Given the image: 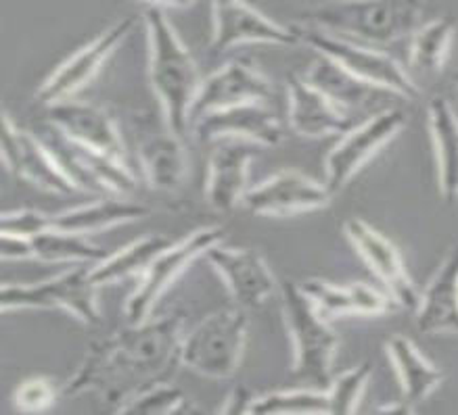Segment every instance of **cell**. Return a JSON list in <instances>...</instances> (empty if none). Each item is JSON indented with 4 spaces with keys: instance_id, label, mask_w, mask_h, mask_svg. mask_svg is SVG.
<instances>
[{
    "instance_id": "6da1fadb",
    "label": "cell",
    "mask_w": 458,
    "mask_h": 415,
    "mask_svg": "<svg viewBox=\"0 0 458 415\" xmlns=\"http://www.w3.org/2000/svg\"><path fill=\"white\" fill-rule=\"evenodd\" d=\"M182 321L174 311L95 340L61 393L97 394L117 413L145 390L172 382L182 368Z\"/></svg>"
},
{
    "instance_id": "7a4b0ae2",
    "label": "cell",
    "mask_w": 458,
    "mask_h": 415,
    "mask_svg": "<svg viewBox=\"0 0 458 415\" xmlns=\"http://www.w3.org/2000/svg\"><path fill=\"white\" fill-rule=\"evenodd\" d=\"M148 38V79L162 104L164 120L178 136L191 128V107L201 88L199 70L189 48L178 38L164 9L142 13Z\"/></svg>"
},
{
    "instance_id": "3957f363",
    "label": "cell",
    "mask_w": 458,
    "mask_h": 415,
    "mask_svg": "<svg viewBox=\"0 0 458 415\" xmlns=\"http://www.w3.org/2000/svg\"><path fill=\"white\" fill-rule=\"evenodd\" d=\"M420 17V0H333L306 11L303 21L348 40L392 45L417 32Z\"/></svg>"
},
{
    "instance_id": "277c9868",
    "label": "cell",
    "mask_w": 458,
    "mask_h": 415,
    "mask_svg": "<svg viewBox=\"0 0 458 415\" xmlns=\"http://www.w3.org/2000/svg\"><path fill=\"white\" fill-rule=\"evenodd\" d=\"M283 315L293 343L291 371L300 382L327 390L333 380V361L339 349V336L327 315L314 305L301 284L284 282L281 290Z\"/></svg>"
},
{
    "instance_id": "5b68a950",
    "label": "cell",
    "mask_w": 458,
    "mask_h": 415,
    "mask_svg": "<svg viewBox=\"0 0 458 415\" xmlns=\"http://www.w3.org/2000/svg\"><path fill=\"white\" fill-rule=\"evenodd\" d=\"M245 344L247 318L243 309H220L184 334L182 368L212 380H226L239 369Z\"/></svg>"
},
{
    "instance_id": "8992f818",
    "label": "cell",
    "mask_w": 458,
    "mask_h": 415,
    "mask_svg": "<svg viewBox=\"0 0 458 415\" xmlns=\"http://www.w3.org/2000/svg\"><path fill=\"white\" fill-rule=\"evenodd\" d=\"M301 45L310 46L323 57L335 61L339 67L352 76L362 79L377 88L392 92V95L417 101L420 96L419 86L412 82L404 67L389 54L375 51V48L356 45L354 40L342 38V36L323 32L312 26H293Z\"/></svg>"
},
{
    "instance_id": "52a82bcc",
    "label": "cell",
    "mask_w": 458,
    "mask_h": 415,
    "mask_svg": "<svg viewBox=\"0 0 458 415\" xmlns=\"http://www.w3.org/2000/svg\"><path fill=\"white\" fill-rule=\"evenodd\" d=\"M90 268H84L82 263L80 268L67 270L38 284H4L0 293V309H64L82 324L98 326L103 318L97 303L98 286L92 280Z\"/></svg>"
},
{
    "instance_id": "ba28073f",
    "label": "cell",
    "mask_w": 458,
    "mask_h": 415,
    "mask_svg": "<svg viewBox=\"0 0 458 415\" xmlns=\"http://www.w3.org/2000/svg\"><path fill=\"white\" fill-rule=\"evenodd\" d=\"M225 240V228L208 226L199 228L181 243H172L162 255H157L156 261L148 265L142 280L132 295L128 296L126 313L128 324H140L148 320L147 315L156 307V303L162 299L165 290L193 265L195 259L212 249L214 245H220Z\"/></svg>"
},
{
    "instance_id": "9c48e42d",
    "label": "cell",
    "mask_w": 458,
    "mask_h": 415,
    "mask_svg": "<svg viewBox=\"0 0 458 415\" xmlns=\"http://www.w3.org/2000/svg\"><path fill=\"white\" fill-rule=\"evenodd\" d=\"M130 128L136 140V157L151 188L174 192L181 188L189 173L187 148L165 120H157L148 111L130 117Z\"/></svg>"
},
{
    "instance_id": "30bf717a",
    "label": "cell",
    "mask_w": 458,
    "mask_h": 415,
    "mask_svg": "<svg viewBox=\"0 0 458 415\" xmlns=\"http://www.w3.org/2000/svg\"><path fill=\"white\" fill-rule=\"evenodd\" d=\"M134 26V15L123 17V20L115 21L114 26L105 29L101 36H97L95 40H90L89 45L73 53L70 59H65L40 84V88L36 90V103L42 104V107H53L57 103L70 101L73 95H78L80 90L86 88L95 79L97 73L103 70V65L107 63L111 54L128 38Z\"/></svg>"
},
{
    "instance_id": "8fae6325",
    "label": "cell",
    "mask_w": 458,
    "mask_h": 415,
    "mask_svg": "<svg viewBox=\"0 0 458 415\" xmlns=\"http://www.w3.org/2000/svg\"><path fill=\"white\" fill-rule=\"evenodd\" d=\"M47 136L42 142L57 159L61 170L72 179L76 190L84 192H111L117 196H130L136 190V178L128 165L107 157V154L95 153L65 138L59 129L48 123Z\"/></svg>"
},
{
    "instance_id": "7c38bea8",
    "label": "cell",
    "mask_w": 458,
    "mask_h": 415,
    "mask_svg": "<svg viewBox=\"0 0 458 415\" xmlns=\"http://www.w3.org/2000/svg\"><path fill=\"white\" fill-rule=\"evenodd\" d=\"M406 126V115L400 109H386L345 132L342 140L331 148L325 161V184L333 195L345 184Z\"/></svg>"
},
{
    "instance_id": "4fadbf2b",
    "label": "cell",
    "mask_w": 458,
    "mask_h": 415,
    "mask_svg": "<svg viewBox=\"0 0 458 415\" xmlns=\"http://www.w3.org/2000/svg\"><path fill=\"white\" fill-rule=\"evenodd\" d=\"M301 45L295 28H284L259 13L247 0H212L209 53L222 54L237 45Z\"/></svg>"
},
{
    "instance_id": "5bb4252c",
    "label": "cell",
    "mask_w": 458,
    "mask_h": 415,
    "mask_svg": "<svg viewBox=\"0 0 458 415\" xmlns=\"http://www.w3.org/2000/svg\"><path fill=\"white\" fill-rule=\"evenodd\" d=\"M3 159L13 176L36 188L51 195H70L76 190L42 138L17 126L9 113L3 115Z\"/></svg>"
},
{
    "instance_id": "9a60e30c",
    "label": "cell",
    "mask_w": 458,
    "mask_h": 415,
    "mask_svg": "<svg viewBox=\"0 0 458 415\" xmlns=\"http://www.w3.org/2000/svg\"><path fill=\"white\" fill-rule=\"evenodd\" d=\"M333 192L329 186L318 182L306 173L284 170L259 182L256 188L247 190L243 204L247 212L270 218L308 213L323 209L331 203Z\"/></svg>"
},
{
    "instance_id": "2e32d148",
    "label": "cell",
    "mask_w": 458,
    "mask_h": 415,
    "mask_svg": "<svg viewBox=\"0 0 458 415\" xmlns=\"http://www.w3.org/2000/svg\"><path fill=\"white\" fill-rule=\"evenodd\" d=\"M344 232L350 238V243L356 246V251L360 253V257L367 261L370 271L387 288L395 305L404 309H417L420 296L394 243H389L383 234L377 232L373 226H369L360 218H350L345 221Z\"/></svg>"
},
{
    "instance_id": "e0dca14e",
    "label": "cell",
    "mask_w": 458,
    "mask_h": 415,
    "mask_svg": "<svg viewBox=\"0 0 458 415\" xmlns=\"http://www.w3.org/2000/svg\"><path fill=\"white\" fill-rule=\"evenodd\" d=\"M47 109L48 123L59 129L65 138L128 165L122 134L107 111L89 103H76L72 98Z\"/></svg>"
},
{
    "instance_id": "ac0fdd59",
    "label": "cell",
    "mask_w": 458,
    "mask_h": 415,
    "mask_svg": "<svg viewBox=\"0 0 458 415\" xmlns=\"http://www.w3.org/2000/svg\"><path fill=\"white\" fill-rule=\"evenodd\" d=\"M193 132L201 142L234 138L259 146H276L284 138L281 121L266 103H243L212 111L193 123Z\"/></svg>"
},
{
    "instance_id": "d6986e66",
    "label": "cell",
    "mask_w": 458,
    "mask_h": 415,
    "mask_svg": "<svg viewBox=\"0 0 458 415\" xmlns=\"http://www.w3.org/2000/svg\"><path fill=\"white\" fill-rule=\"evenodd\" d=\"M272 96V82L256 67L231 61L201 82L191 107V126L203 115L243 103H266Z\"/></svg>"
},
{
    "instance_id": "ffe728a7",
    "label": "cell",
    "mask_w": 458,
    "mask_h": 415,
    "mask_svg": "<svg viewBox=\"0 0 458 415\" xmlns=\"http://www.w3.org/2000/svg\"><path fill=\"white\" fill-rule=\"evenodd\" d=\"M206 259L222 276L228 293L239 307H262L275 296V276H272L268 263L256 251L214 245L206 253Z\"/></svg>"
},
{
    "instance_id": "44dd1931",
    "label": "cell",
    "mask_w": 458,
    "mask_h": 415,
    "mask_svg": "<svg viewBox=\"0 0 458 415\" xmlns=\"http://www.w3.org/2000/svg\"><path fill=\"white\" fill-rule=\"evenodd\" d=\"M289 126L303 138H327V136L345 134L354 128L352 113L323 95L306 78L289 73Z\"/></svg>"
},
{
    "instance_id": "7402d4cb",
    "label": "cell",
    "mask_w": 458,
    "mask_h": 415,
    "mask_svg": "<svg viewBox=\"0 0 458 415\" xmlns=\"http://www.w3.org/2000/svg\"><path fill=\"white\" fill-rule=\"evenodd\" d=\"M256 146L259 145L247 140H218V146L209 157L206 182V201L214 212L228 213L243 203Z\"/></svg>"
},
{
    "instance_id": "603a6c76",
    "label": "cell",
    "mask_w": 458,
    "mask_h": 415,
    "mask_svg": "<svg viewBox=\"0 0 458 415\" xmlns=\"http://www.w3.org/2000/svg\"><path fill=\"white\" fill-rule=\"evenodd\" d=\"M417 328L423 334H458V246L448 253L420 295Z\"/></svg>"
},
{
    "instance_id": "cb8c5ba5",
    "label": "cell",
    "mask_w": 458,
    "mask_h": 415,
    "mask_svg": "<svg viewBox=\"0 0 458 415\" xmlns=\"http://www.w3.org/2000/svg\"><path fill=\"white\" fill-rule=\"evenodd\" d=\"M301 288L306 290V295L310 296L314 305L327 318H339V315H386L398 307L392 296L379 293V290L364 282H352L339 286V284L310 278V280L301 282Z\"/></svg>"
},
{
    "instance_id": "d4e9b609",
    "label": "cell",
    "mask_w": 458,
    "mask_h": 415,
    "mask_svg": "<svg viewBox=\"0 0 458 415\" xmlns=\"http://www.w3.org/2000/svg\"><path fill=\"white\" fill-rule=\"evenodd\" d=\"M148 213H151V209L145 207V204L130 201L128 196H117L67 209V212L51 215V220L55 230L90 237V234L109 230L114 226L142 220Z\"/></svg>"
},
{
    "instance_id": "484cf974",
    "label": "cell",
    "mask_w": 458,
    "mask_h": 415,
    "mask_svg": "<svg viewBox=\"0 0 458 415\" xmlns=\"http://www.w3.org/2000/svg\"><path fill=\"white\" fill-rule=\"evenodd\" d=\"M429 132L436 148L439 192L445 203L458 201V117L444 96H436L427 107Z\"/></svg>"
},
{
    "instance_id": "4316f807",
    "label": "cell",
    "mask_w": 458,
    "mask_h": 415,
    "mask_svg": "<svg viewBox=\"0 0 458 415\" xmlns=\"http://www.w3.org/2000/svg\"><path fill=\"white\" fill-rule=\"evenodd\" d=\"M387 353L392 357L395 371H398L402 394L411 405L425 401L444 382V371L431 361H427L423 353L408 336L395 334L389 338Z\"/></svg>"
},
{
    "instance_id": "83f0119b",
    "label": "cell",
    "mask_w": 458,
    "mask_h": 415,
    "mask_svg": "<svg viewBox=\"0 0 458 415\" xmlns=\"http://www.w3.org/2000/svg\"><path fill=\"white\" fill-rule=\"evenodd\" d=\"M306 79L314 88H318L323 95L329 96L333 103L339 104L344 111H348V113H354V111L367 107L370 98L379 95V92H387L354 78L344 67H339L335 61L327 59L323 54H318V59L310 65Z\"/></svg>"
},
{
    "instance_id": "f1b7e54d",
    "label": "cell",
    "mask_w": 458,
    "mask_h": 415,
    "mask_svg": "<svg viewBox=\"0 0 458 415\" xmlns=\"http://www.w3.org/2000/svg\"><path fill=\"white\" fill-rule=\"evenodd\" d=\"M170 245L172 240L162 234H151V237L134 240L114 255H107L92 265V280L97 286H109V284L126 280V278L145 274L148 265L156 261L157 255H162Z\"/></svg>"
},
{
    "instance_id": "f546056e",
    "label": "cell",
    "mask_w": 458,
    "mask_h": 415,
    "mask_svg": "<svg viewBox=\"0 0 458 415\" xmlns=\"http://www.w3.org/2000/svg\"><path fill=\"white\" fill-rule=\"evenodd\" d=\"M34 259L47 263H84L95 265L107 257L101 246L92 245L82 234L47 230L32 238Z\"/></svg>"
},
{
    "instance_id": "4dcf8cb0",
    "label": "cell",
    "mask_w": 458,
    "mask_h": 415,
    "mask_svg": "<svg viewBox=\"0 0 458 415\" xmlns=\"http://www.w3.org/2000/svg\"><path fill=\"white\" fill-rule=\"evenodd\" d=\"M454 40V23L450 20H433L412 34L411 65L423 73H439L450 57Z\"/></svg>"
},
{
    "instance_id": "1f68e13d",
    "label": "cell",
    "mask_w": 458,
    "mask_h": 415,
    "mask_svg": "<svg viewBox=\"0 0 458 415\" xmlns=\"http://www.w3.org/2000/svg\"><path fill=\"white\" fill-rule=\"evenodd\" d=\"M250 413H329V396H327V390L318 388L278 390V393L256 396Z\"/></svg>"
},
{
    "instance_id": "d6a6232c",
    "label": "cell",
    "mask_w": 458,
    "mask_h": 415,
    "mask_svg": "<svg viewBox=\"0 0 458 415\" xmlns=\"http://www.w3.org/2000/svg\"><path fill=\"white\" fill-rule=\"evenodd\" d=\"M370 376H373V365L369 361H362L354 365V368L342 371L337 378H333L329 388H327V396H329V413H354L358 401L362 399L364 390H367Z\"/></svg>"
},
{
    "instance_id": "836d02e7",
    "label": "cell",
    "mask_w": 458,
    "mask_h": 415,
    "mask_svg": "<svg viewBox=\"0 0 458 415\" xmlns=\"http://www.w3.org/2000/svg\"><path fill=\"white\" fill-rule=\"evenodd\" d=\"M187 405V396L181 388L172 384H159L145 390V393L128 401L120 411L122 415H156V413H176Z\"/></svg>"
},
{
    "instance_id": "e575fe53",
    "label": "cell",
    "mask_w": 458,
    "mask_h": 415,
    "mask_svg": "<svg viewBox=\"0 0 458 415\" xmlns=\"http://www.w3.org/2000/svg\"><path fill=\"white\" fill-rule=\"evenodd\" d=\"M57 396H59V388L53 378L34 376V378H26V380L15 388L13 405L20 409V411L38 413V411H45L48 407H53L55 401H57Z\"/></svg>"
},
{
    "instance_id": "d590c367",
    "label": "cell",
    "mask_w": 458,
    "mask_h": 415,
    "mask_svg": "<svg viewBox=\"0 0 458 415\" xmlns=\"http://www.w3.org/2000/svg\"><path fill=\"white\" fill-rule=\"evenodd\" d=\"M47 230H53L51 215L36 212V209H20V212H9L3 215V220H0V232L13 234V237L34 238Z\"/></svg>"
},
{
    "instance_id": "8d00e7d4",
    "label": "cell",
    "mask_w": 458,
    "mask_h": 415,
    "mask_svg": "<svg viewBox=\"0 0 458 415\" xmlns=\"http://www.w3.org/2000/svg\"><path fill=\"white\" fill-rule=\"evenodd\" d=\"M0 257L4 261H26V259H34L32 238L3 234L0 237Z\"/></svg>"
},
{
    "instance_id": "74e56055",
    "label": "cell",
    "mask_w": 458,
    "mask_h": 415,
    "mask_svg": "<svg viewBox=\"0 0 458 415\" xmlns=\"http://www.w3.org/2000/svg\"><path fill=\"white\" fill-rule=\"evenodd\" d=\"M253 396L245 386H237L231 390V394L226 396L225 405L220 407V413H250Z\"/></svg>"
},
{
    "instance_id": "f35d334b",
    "label": "cell",
    "mask_w": 458,
    "mask_h": 415,
    "mask_svg": "<svg viewBox=\"0 0 458 415\" xmlns=\"http://www.w3.org/2000/svg\"><path fill=\"white\" fill-rule=\"evenodd\" d=\"M142 3H148L151 7H157V9H189L193 7L195 0H142Z\"/></svg>"
},
{
    "instance_id": "ab89813d",
    "label": "cell",
    "mask_w": 458,
    "mask_h": 415,
    "mask_svg": "<svg viewBox=\"0 0 458 415\" xmlns=\"http://www.w3.org/2000/svg\"><path fill=\"white\" fill-rule=\"evenodd\" d=\"M379 411L381 413H402V415H406V413L414 411V405H411V403L404 399V401H398V403H389V405H383V407H379Z\"/></svg>"
},
{
    "instance_id": "60d3db41",
    "label": "cell",
    "mask_w": 458,
    "mask_h": 415,
    "mask_svg": "<svg viewBox=\"0 0 458 415\" xmlns=\"http://www.w3.org/2000/svg\"><path fill=\"white\" fill-rule=\"evenodd\" d=\"M456 84H458V76H456Z\"/></svg>"
}]
</instances>
